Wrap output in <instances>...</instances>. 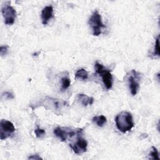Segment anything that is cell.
I'll return each instance as SVG.
<instances>
[{
    "mask_svg": "<svg viewBox=\"0 0 160 160\" xmlns=\"http://www.w3.org/2000/svg\"><path fill=\"white\" fill-rule=\"evenodd\" d=\"M94 68L96 74H99V76L101 77L102 81L106 88L108 90L111 89L113 84V78L110 70L105 68L102 64L98 62H96Z\"/></svg>",
    "mask_w": 160,
    "mask_h": 160,
    "instance_id": "obj_2",
    "label": "cell"
},
{
    "mask_svg": "<svg viewBox=\"0 0 160 160\" xmlns=\"http://www.w3.org/2000/svg\"><path fill=\"white\" fill-rule=\"evenodd\" d=\"M71 80L68 77H63L61 78V89L62 91L66 90L70 86Z\"/></svg>",
    "mask_w": 160,
    "mask_h": 160,
    "instance_id": "obj_13",
    "label": "cell"
},
{
    "mask_svg": "<svg viewBox=\"0 0 160 160\" xmlns=\"http://www.w3.org/2000/svg\"><path fill=\"white\" fill-rule=\"evenodd\" d=\"M34 133L37 138H42L43 136L45 135L46 132H45V130H44L43 129H41L40 128L38 127L34 130Z\"/></svg>",
    "mask_w": 160,
    "mask_h": 160,
    "instance_id": "obj_16",
    "label": "cell"
},
{
    "mask_svg": "<svg viewBox=\"0 0 160 160\" xmlns=\"http://www.w3.org/2000/svg\"><path fill=\"white\" fill-rule=\"evenodd\" d=\"M89 24L92 28V34L95 36L100 35L102 32V29L106 28V26L102 21L101 16L97 10L94 11L90 17Z\"/></svg>",
    "mask_w": 160,
    "mask_h": 160,
    "instance_id": "obj_3",
    "label": "cell"
},
{
    "mask_svg": "<svg viewBox=\"0 0 160 160\" xmlns=\"http://www.w3.org/2000/svg\"><path fill=\"white\" fill-rule=\"evenodd\" d=\"M149 156H150V158L152 159H159L158 151L154 146H152L151 148V151L149 153Z\"/></svg>",
    "mask_w": 160,
    "mask_h": 160,
    "instance_id": "obj_15",
    "label": "cell"
},
{
    "mask_svg": "<svg viewBox=\"0 0 160 160\" xmlns=\"http://www.w3.org/2000/svg\"><path fill=\"white\" fill-rule=\"evenodd\" d=\"M53 18V8L52 6H47L44 7L41 11L42 23L46 25L49 20Z\"/></svg>",
    "mask_w": 160,
    "mask_h": 160,
    "instance_id": "obj_9",
    "label": "cell"
},
{
    "mask_svg": "<svg viewBox=\"0 0 160 160\" xmlns=\"http://www.w3.org/2000/svg\"><path fill=\"white\" fill-rule=\"evenodd\" d=\"M154 56H159V36H157V38L156 39L155 44H154V49L152 53Z\"/></svg>",
    "mask_w": 160,
    "mask_h": 160,
    "instance_id": "obj_14",
    "label": "cell"
},
{
    "mask_svg": "<svg viewBox=\"0 0 160 160\" xmlns=\"http://www.w3.org/2000/svg\"><path fill=\"white\" fill-rule=\"evenodd\" d=\"M79 129L74 130L69 128H63L58 126L54 129V134L56 137L59 138L61 141H65L68 138H71L78 134Z\"/></svg>",
    "mask_w": 160,
    "mask_h": 160,
    "instance_id": "obj_7",
    "label": "cell"
},
{
    "mask_svg": "<svg viewBox=\"0 0 160 160\" xmlns=\"http://www.w3.org/2000/svg\"><path fill=\"white\" fill-rule=\"evenodd\" d=\"M8 48H9V46H7V45L1 46V48H0V54H1V56H3L6 55L8 53Z\"/></svg>",
    "mask_w": 160,
    "mask_h": 160,
    "instance_id": "obj_17",
    "label": "cell"
},
{
    "mask_svg": "<svg viewBox=\"0 0 160 160\" xmlns=\"http://www.w3.org/2000/svg\"><path fill=\"white\" fill-rule=\"evenodd\" d=\"M1 12L4 19V23L6 25H12L14 24L16 18V11L14 8L11 6L9 1L6 2L2 6Z\"/></svg>",
    "mask_w": 160,
    "mask_h": 160,
    "instance_id": "obj_4",
    "label": "cell"
},
{
    "mask_svg": "<svg viewBox=\"0 0 160 160\" xmlns=\"http://www.w3.org/2000/svg\"><path fill=\"white\" fill-rule=\"evenodd\" d=\"M88 78V72L86 69L83 68L78 69L75 73V79H80L83 81H85Z\"/></svg>",
    "mask_w": 160,
    "mask_h": 160,
    "instance_id": "obj_12",
    "label": "cell"
},
{
    "mask_svg": "<svg viewBox=\"0 0 160 160\" xmlns=\"http://www.w3.org/2000/svg\"><path fill=\"white\" fill-rule=\"evenodd\" d=\"M92 120L99 127H102L107 122V119L104 115L94 116Z\"/></svg>",
    "mask_w": 160,
    "mask_h": 160,
    "instance_id": "obj_11",
    "label": "cell"
},
{
    "mask_svg": "<svg viewBox=\"0 0 160 160\" xmlns=\"http://www.w3.org/2000/svg\"><path fill=\"white\" fill-rule=\"evenodd\" d=\"M82 129H79L77 134V140L74 144H70L69 146L76 154H82L87 151L88 142L86 140L82 137Z\"/></svg>",
    "mask_w": 160,
    "mask_h": 160,
    "instance_id": "obj_5",
    "label": "cell"
},
{
    "mask_svg": "<svg viewBox=\"0 0 160 160\" xmlns=\"http://www.w3.org/2000/svg\"><path fill=\"white\" fill-rule=\"evenodd\" d=\"M116 125L119 131L125 133L134 126L132 114L128 111H121L115 118Z\"/></svg>",
    "mask_w": 160,
    "mask_h": 160,
    "instance_id": "obj_1",
    "label": "cell"
},
{
    "mask_svg": "<svg viewBox=\"0 0 160 160\" xmlns=\"http://www.w3.org/2000/svg\"><path fill=\"white\" fill-rule=\"evenodd\" d=\"M76 99L83 106L92 105L94 102V98L92 97H89L84 94H78Z\"/></svg>",
    "mask_w": 160,
    "mask_h": 160,
    "instance_id": "obj_10",
    "label": "cell"
},
{
    "mask_svg": "<svg viewBox=\"0 0 160 160\" xmlns=\"http://www.w3.org/2000/svg\"><path fill=\"white\" fill-rule=\"evenodd\" d=\"M139 74L134 69H132L128 79L130 92L132 96H135L138 93V91L139 89Z\"/></svg>",
    "mask_w": 160,
    "mask_h": 160,
    "instance_id": "obj_8",
    "label": "cell"
},
{
    "mask_svg": "<svg viewBox=\"0 0 160 160\" xmlns=\"http://www.w3.org/2000/svg\"><path fill=\"white\" fill-rule=\"evenodd\" d=\"M14 124L9 121L1 119L0 122V139L4 140L9 138L15 131Z\"/></svg>",
    "mask_w": 160,
    "mask_h": 160,
    "instance_id": "obj_6",
    "label": "cell"
},
{
    "mask_svg": "<svg viewBox=\"0 0 160 160\" xmlns=\"http://www.w3.org/2000/svg\"><path fill=\"white\" fill-rule=\"evenodd\" d=\"M42 158H41L38 154H32L28 157V159H42Z\"/></svg>",
    "mask_w": 160,
    "mask_h": 160,
    "instance_id": "obj_19",
    "label": "cell"
},
{
    "mask_svg": "<svg viewBox=\"0 0 160 160\" xmlns=\"http://www.w3.org/2000/svg\"><path fill=\"white\" fill-rule=\"evenodd\" d=\"M2 96H4V98H6V99H13L14 98V94L11 92H9V91H6V92H4L3 94H2Z\"/></svg>",
    "mask_w": 160,
    "mask_h": 160,
    "instance_id": "obj_18",
    "label": "cell"
}]
</instances>
